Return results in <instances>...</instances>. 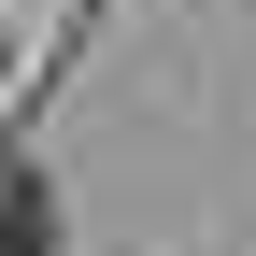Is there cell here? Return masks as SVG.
Instances as JSON below:
<instances>
[{"label": "cell", "instance_id": "obj_1", "mask_svg": "<svg viewBox=\"0 0 256 256\" xmlns=\"http://www.w3.org/2000/svg\"><path fill=\"white\" fill-rule=\"evenodd\" d=\"M0 256H57V228H43V200H28V185H0Z\"/></svg>", "mask_w": 256, "mask_h": 256}]
</instances>
